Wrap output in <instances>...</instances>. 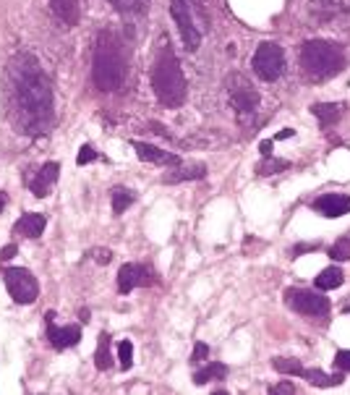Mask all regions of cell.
<instances>
[{"mask_svg":"<svg viewBox=\"0 0 350 395\" xmlns=\"http://www.w3.org/2000/svg\"><path fill=\"white\" fill-rule=\"evenodd\" d=\"M5 110L21 134L40 136L53 123V84L40 60L21 53L5 66Z\"/></svg>","mask_w":350,"mask_h":395,"instance_id":"1","label":"cell"},{"mask_svg":"<svg viewBox=\"0 0 350 395\" xmlns=\"http://www.w3.org/2000/svg\"><path fill=\"white\" fill-rule=\"evenodd\" d=\"M92 79L99 92H115V89H121L123 79H126V56H123L121 43L110 32H99Z\"/></svg>","mask_w":350,"mask_h":395,"instance_id":"2","label":"cell"},{"mask_svg":"<svg viewBox=\"0 0 350 395\" xmlns=\"http://www.w3.org/2000/svg\"><path fill=\"white\" fill-rule=\"evenodd\" d=\"M152 92L168 108H178L186 99V76L178 63V58L170 53L168 47L154 58L152 63Z\"/></svg>","mask_w":350,"mask_h":395,"instance_id":"3","label":"cell"},{"mask_svg":"<svg viewBox=\"0 0 350 395\" xmlns=\"http://www.w3.org/2000/svg\"><path fill=\"white\" fill-rule=\"evenodd\" d=\"M301 66L314 82H324L337 76L345 66V53L340 45L327 43V40H308L301 47Z\"/></svg>","mask_w":350,"mask_h":395,"instance_id":"4","label":"cell"},{"mask_svg":"<svg viewBox=\"0 0 350 395\" xmlns=\"http://www.w3.org/2000/svg\"><path fill=\"white\" fill-rule=\"evenodd\" d=\"M253 73L264 82H275L280 79L282 71H285V53H282L280 45L275 43H262L256 47V53L251 58Z\"/></svg>","mask_w":350,"mask_h":395,"instance_id":"5","label":"cell"},{"mask_svg":"<svg viewBox=\"0 0 350 395\" xmlns=\"http://www.w3.org/2000/svg\"><path fill=\"white\" fill-rule=\"evenodd\" d=\"M5 288L16 304H34L40 296V283L37 278L24 267H8L5 270Z\"/></svg>","mask_w":350,"mask_h":395,"instance_id":"6","label":"cell"},{"mask_svg":"<svg viewBox=\"0 0 350 395\" xmlns=\"http://www.w3.org/2000/svg\"><path fill=\"white\" fill-rule=\"evenodd\" d=\"M225 86H227V95H230V102H233L236 110H240V113H253V110L259 108V92L253 89L251 82H249L243 73H238V71L227 73Z\"/></svg>","mask_w":350,"mask_h":395,"instance_id":"7","label":"cell"},{"mask_svg":"<svg viewBox=\"0 0 350 395\" xmlns=\"http://www.w3.org/2000/svg\"><path fill=\"white\" fill-rule=\"evenodd\" d=\"M170 14L178 24V32H181V40L186 45V50H199L201 45V29L197 27V19L191 14V5L188 0H170Z\"/></svg>","mask_w":350,"mask_h":395,"instance_id":"8","label":"cell"},{"mask_svg":"<svg viewBox=\"0 0 350 395\" xmlns=\"http://www.w3.org/2000/svg\"><path fill=\"white\" fill-rule=\"evenodd\" d=\"M288 307L301 314H308V317H324L329 311V298L322 296V294H314V291H298V288H290L288 291Z\"/></svg>","mask_w":350,"mask_h":395,"instance_id":"9","label":"cell"},{"mask_svg":"<svg viewBox=\"0 0 350 395\" xmlns=\"http://www.w3.org/2000/svg\"><path fill=\"white\" fill-rule=\"evenodd\" d=\"M154 280H157L154 270L144 267V265H123L118 270V291L121 294H131L134 288H141V285H152Z\"/></svg>","mask_w":350,"mask_h":395,"instance_id":"10","label":"cell"},{"mask_svg":"<svg viewBox=\"0 0 350 395\" xmlns=\"http://www.w3.org/2000/svg\"><path fill=\"white\" fill-rule=\"evenodd\" d=\"M47 317V340L55 346V348H71V346H76L79 340H82V327L79 325H66V327H58L53 322V311H47L45 314Z\"/></svg>","mask_w":350,"mask_h":395,"instance_id":"11","label":"cell"},{"mask_svg":"<svg viewBox=\"0 0 350 395\" xmlns=\"http://www.w3.org/2000/svg\"><path fill=\"white\" fill-rule=\"evenodd\" d=\"M314 212H319L324 217H342L350 212V197L348 194H322L314 199Z\"/></svg>","mask_w":350,"mask_h":395,"instance_id":"12","label":"cell"},{"mask_svg":"<svg viewBox=\"0 0 350 395\" xmlns=\"http://www.w3.org/2000/svg\"><path fill=\"white\" fill-rule=\"evenodd\" d=\"M58 176H60V165H58V163H45L42 168H40V173L29 178V189L34 191V197L40 199L47 197V194H50V186L58 181Z\"/></svg>","mask_w":350,"mask_h":395,"instance_id":"13","label":"cell"},{"mask_svg":"<svg viewBox=\"0 0 350 395\" xmlns=\"http://www.w3.org/2000/svg\"><path fill=\"white\" fill-rule=\"evenodd\" d=\"M134 144V149H136V155L139 160L144 163H157V165H178V157L165 152V149H160V147H154V144H144V141H131Z\"/></svg>","mask_w":350,"mask_h":395,"instance_id":"14","label":"cell"},{"mask_svg":"<svg viewBox=\"0 0 350 395\" xmlns=\"http://www.w3.org/2000/svg\"><path fill=\"white\" fill-rule=\"evenodd\" d=\"M45 226H47V220H45V215H37V212H27L18 223H16V233L18 236H27V239H40L45 233Z\"/></svg>","mask_w":350,"mask_h":395,"instance_id":"15","label":"cell"},{"mask_svg":"<svg viewBox=\"0 0 350 395\" xmlns=\"http://www.w3.org/2000/svg\"><path fill=\"white\" fill-rule=\"evenodd\" d=\"M50 8L63 27H76L79 24V3L76 0H50Z\"/></svg>","mask_w":350,"mask_h":395,"instance_id":"16","label":"cell"},{"mask_svg":"<svg viewBox=\"0 0 350 395\" xmlns=\"http://www.w3.org/2000/svg\"><path fill=\"white\" fill-rule=\"evenodd\" d=\"M311 113L319 118V123L324 128L335 126L340 115L345 113V102H316V105H311Z\"/></svg>","mask_w":350,"mask_h":395,"instance_id":"17","label":"cell"},{"mask_svg":"<svg viewBox=\"0 0 350 395\" xmlns=\"http://www.w3.org/2000/svg\"><path fill=\"white\" fill-rule=\"evenodd\" d=\"M340 11H342L340 0H311V14L319 21H329V19L340 16Z\"/></svg>","mask_w":350,"mask_h":395,"instance_id":"18","label":"cell"},{"mask_svg":"<svg viewBox=\"0 0 350 395\" xmlns=\"http://www.w3.org/2000/svg\"><path fill=\"white\" fill-rule=\"evenodd\" d=\"M342 280H345L342 270H340V267H327V270H322V272L316 275L314 285H316L319 291H335V288H340V285H342Z\"/></svg>","mask_w":350,"mask_h":395,"instance_id":"19","label":"cell"},{"mask_svg":"<svg viewBox=\"0 0 350 395\" xmlns=\"http://www.w3.org/2000/svg\"><path fill=\"white\" fill-rule=\"evenodd\" d=\"M225 374H227V367H225V364L210 361L207 367H201L194 372V382H197V385H207V382H212V380H223Z\"/></svg>","mask_w":350,"mask_h":395,"instance_id":"20","label":"cell"},{"mask_svg":"<svg viewBox=\"0 0 350 395\" xmlns=\"http://www.w3.org/2000/svg\"><path fill=\"white\" fill-rule=\"evenodd\" d=\"M134 191H128L123 186H115L110 189V202H112V215H123V212L134 204Z\"/></svg>","mask_w":350,"mask_h":395,"instance_id":"21","label":"cell"},{"mask_svg":"<svg viewBox=\"0 0 350 395\" xmlns=\"http://www.w3.org/2000/svg\"><path fill=\"white\" fill-rule=\"evenodd\" d=\"M207 170L204 165H191V168H183V170H175V173H168L165 181L168 184H178V181H188V178H204Z\"/></svg>","mask_w":350,"mask_h":395,"instance_id":"22","label":"cell"},{"mask_svg":"<svg viewBox=\"0 0 350 395\" xmlns=\"http://www.w3.org/2000/svg\"><path fill=\"white\" fill-rule=\"evenodd\" d=\"M303 377H306L314 387H329V385H340V382H342L340 374H337V377H327L319 369H303Z\"/></svg>","mask_w":350,"mask_h":395,"instance_id":"23","label":"cell"},{"mask_svg":"<svg viewBox=\"0 0 350 395\" xmlns=\"http://www.w3.org/2000/svg\"><path fill=\"white\" fill-rule=\"evenodd\" d=\"M110 3L112 8L121 11V14H141L149 5V0H110Z\"/></svg>","mask_w":350,"mask_h":395,"instance_id":"24","label":"cell"},{"mask_svg":"<svg viewBox=\"0 0 350 395\" xmlns=\"http://www.w3.org/2000/svg\"><path fill=\"white\" fill-rule=\"evenodd\" d=\"M290 168L288 160H275V157H264V163L256 165V173L259 176H272V173H280V170Z\"/></svg>","mask_w":350,"mask_h":395,"instance_id":"25","label":"cell"},{"mask_svg":"<svg viewBox=\"0 0 350 395\" xmlns=\"http://www.w3.org/2000/svg\"><path fill=\"white\" fill-rule=\"evenodd\" d=\"M112 364V356H110V335L102 333L99 335V348H97V367L99 369H108Z\"/></svg>","mask_w":350,"mask_h":395,"instance_id":"26","label":"cell"},{"mask_svg":"<svg viewBox=\"0 0 350 395\" xmlns=\"http://www.w3.org/2000/svg\"><path fill=\"white\" fill-rule=\"evenodd\" d=\"M272 367L277 369L280 374H295V377H301V374H303L301 361H295V359H272Z\"/></svg>","mask_w":350,"mask_h":395,"instance_id":"27","label":"cell"},{"mask_svg":"<svg viewBox=\"0 0 350 395\" xmlns=\"http://www.w3.org/2000/svg\"><path fill=\"white\" fill-rule=\"evenodd\" d=\"M329 256H332V259H337V262H345V259H350V233L345 236V239L337 241L335 246L329 249Z\"/></svg>","mask_w":350,"mask_h":395,"instance_id":"28","label":"cell"},{"mask_svg":"<svg viewBox=\"0 0 350 395\" xmlns=\"http://www.w3.org/2000/svg\"><path fill=\"white\" fill-rule=\"evenodd\" d=\"M118 359H121V369L131 367V359H134V343L131 340H121L118 343Z\"/></svg>","mask_w":350,"mask_h":395,"instance_id":"29","label":"cell"},{"mask_svg":"<svg viewBox=\"0 0 350 395\" xmlns=\"http://www.w3.org/2000/svg\"><path fill=\"white\" fill-rule=\"evenodd\" d=\"M95 160H97V152H95V147H92V144L82 147V152H79V157H76V163H79V165H89V163H95Z\"/></svg>","mask_w":350,"mask_h":395,"instance_id":"30","label":"cell"},{"mask_svg":"<svg viewBox=\"0 0 350 395\" xmlns=\"http://www.w3.org/2000/svg\"><path fill=\"white\" fill-rule=\"evenodd\" d=\"M207 356H210V346H207V343H197V346H194V353H191V361H194V364H204Z\"/></svg>","mask_w":350,"mask_h":395,"instance_id":"31","label":"cell"},{"mask_svg":"<svg viewBox=\"0 0 350 395\" xmlns=\"http://www.w3.org/2000/svg\"><path fill=\"white\" fill-rule=\"evenodd\" d=\"M335 367L340 369V372H350V351H337Z\"/></svg>","mask_w":350,"mask_h":395,"instance_id":"32","label":"cell"},{"mask_svg":"<svg viewBox=\"0 0 350 395\" xmlns=\"http://www.w3.org/2000/svg\"><path fill=\"white\" fill-rule=\"evenodd\" d=\"M269 393H275V395H277V393H288V395H290V393H295V387L290 385V382H280V385L269 387Z\"/></svg>","mask_w":350,"mask_h":395,"instance_id":"33","label":"cell"},{"mask_svg":"<svg viewBox=\"0 0 350 395\" xmlns=\"http://www.w3.org/2000/svg\"><path fill=\"white\" fill-rule=\"evenodd\" d=\"M14 256H16V243H8V246H5L3 252H0V259H3V262H8V259H14Z\"/></svg>","mask_w":350,"mask_h":395,"instance_id":"34","label":"cell"},{"mask_svg":"<svg viewBox=\"0 0 350 395\" xmlns=\"http://www.w3.org/2000/svg\"><path fill=\"white\" fill-rule=\"evenodd\" d=\"M311 249H316V243H298V246L293 249V256L306 254V252H311Z\"/></svg>","mask_w":350,"mask_h":395,"instance_id":"35","label":"cell"},{"mask_svg":"<svg viewBox=\"0 0 350 395\" xmlns=\"http://www.w3.org/2000/svg\"><path fill=\"white\" fill-rule=\"evenodd\" d=\"M295 131L293 128H285V131H277V134H275V141H282V139H290V136H293Z\"/></svg>","mask_w":350,"mask_h":395,"instance_id":"36","label":"cell"},{"mask_svg":"<svg viewBox=\"0 0 350 395\" xmlns=\"http://www.w3.org/2000/svg\"><path fill=\"white\" fill-rule=\"evenodd\" d=\"M259 152L264 157H272V141H262V144H259Z\"/></svg>","mask_w":350,"mask_h":395,"instance_id":"37","label":"cell"},{"mask_svg":"<svg viewBox=\"0 0 350 395\" xmlns=\"http://www.w3.org/2000/svg\"><path fill=\"white\" fill-rule=\"evenodd\" d=\"M110 252H97V262H102V265H105V262H108V259H110Z\"/></svg>","mask_w":350,"mask_h":395,"instance_id":"38","label":"cell"},{"mask_svg":"<svg viewBox=\"0 0 350 395\" xmlns=\"http://www.w3.org/2000/svg\"><path fill=\"white\" fill-rule=\"evenodd\" d=\"M5 202H8V194H5V191H0V210H3V204H5Z\"/></svg>","mask_w":350,"mask_h":395,"instance_id":"39","label":"cell"}]
</instances>
